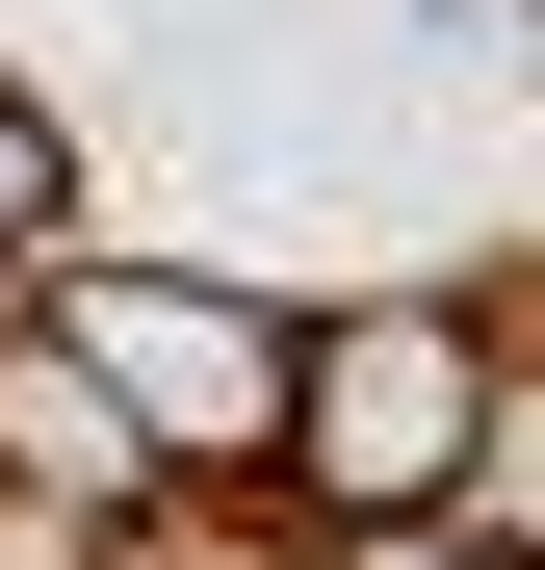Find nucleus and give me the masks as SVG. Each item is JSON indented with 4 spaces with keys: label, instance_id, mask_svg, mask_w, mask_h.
Listing matches in <instances>:
<instances>
[{
    "label": "nucleus",
    "instance_id": "7ed1b4c3",
    "mask_svg": "<svg viewBox=\"0 0 545 570\" xmlns=\"http://www.w3.org/2000/svg\"><path fill=\"white\" fill-rule=\"evenodd\" d=\"M0 493H52L78 544H156V519H182V493H156V466H130V415H105V390H78V337L27 312V285H0Z\"/></svg>",
    "mask_w": 545,
    "mask_h": 570
},
{
    "label": "nucleus",
    "instance_id": "f03ea898",
    "mask_svg": "<svg viewBox=\"0 0 545 570\" xmlns=\"http://www.w3.org/2000/svg\"><path fill=\"white\" fill-rule=\"evenodd\" d=\"M494 390H519V363L441 312V285H390V312H286V441H260V493H312V519H441V466H468Z\"/></svg>",
    "mask_w": 545,
    "mask_h": 570
},
{
    "label": "nucleus",
    "instance_id": "20e7f679",
    "mask_svg": "<svg viewBox=\"0 0 545 570\" xmlns=\"http://www.w3.org/2000/svg\"><path fill=\"white\" fill-rule=\"evenodd\" d=\"M52 208H78V156H52V105H27V78H0V259H27Z\"/></svg>",
    "mask_w": 545,
    "mask_h": 570
},
{
    "label": "nucleus",
    "instance_id": "39448f33",
    "mask_svg": "<svg viewBox=\"0 0 545 570\" xmlns=\"http://www.w3.org/2000/svg\"><path fill=\"white\" fill-rule=\"evenodd\" d=\"M338 570H494V544H441V519H338Z\"/></svg>",
    "mask_w": 545,
    "mask_h": 570
},
{
    "label": "nucleus",
    "instance_id": "f257e3e1",
    "mask_svg": "<svg viewBox=\"0 0 545 570\" xmlns=\"http://www.w3.org/2000/svg\"><path fill=\"white\" fill-rule=\"evenodd\" d=\"M0 285L78 337V390L130 415L156 493H234V466L286 441V312H260V285H182V259H105V234H52V259H0Z\"/></svg>",
    "mask_w": 545,
    "mask_h": 570
}]
</instances>
